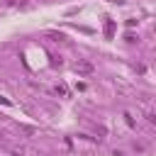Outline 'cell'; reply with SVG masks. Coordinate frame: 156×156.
Wrapping results in <instances>:
<instances>
[{
    "mask_svg": "<svg viewBox=\"0 0 156 156\" xmlns=\"http://www.w3.org/2000/svg\"><path fill=\"white\" fill-rule=\"evenodd\" d=\"M73 68H76V73H78V76H90V73L95 71V66H93L90 61H85V58H78Z\"/></svg>",
    "mask_w": 156,
    "mask_h": 156,
    "instance_id": "cell-1",
    "label": "cell"
},
{
    "mask_svg": "<svg viewBox=\"0 0 156 156\" xmlns=\"http://www.w3.org/2000/svg\"><path fill=\"white\" fill-rule=\"evenodd\" d=\"M5 149H7L12 156H24V154H27V146H12V144H7Z\"/></svg>",
    "mask_w": 156,
    "mask_h": 156,
    "instance_id": "cell-2",
    "label": "cell"
},
{
    "mask_svg": "<svg viewBox=\"0 0 156 156\" xmlns=\"http://www.w3.org/2000/svg\"><path fill=\"white\" fill-rule=\"evenodd\" d=\"M105 34H107V37H112V34H115V22H112V20H107V22H105Z\"/></svg>",
    "mask_w": 156,
    "mask_h": 156,
    "instance_id": "cell-3",
    "label": "cell"
},
{
    "mask_svg": "<svg viewBox=\"0 0 156 156\" xmlns=\"http://www.w3.org/2000/svg\"><path fill=\"white\" fill-rule=\"evenodd\" d=\"M20 132H22V134H29V136L37 134V129H34V127H27V124H20Z\"/></svg>",
    "mask_w": 156,
    "mask_h": 156,
    "instance_id": "cell-4",
    "label": "cell"
},
{
    "mask_svg": "<svg viewBox=\"0 0 156 156\" xmlns=\"http://www.w3.org/2000/svg\"><path fill=\"white\" fill-rule=\"evenodd\" d=\"M0 144H5V146L10 144V134H7L5 129H0Z\"/></svg>",
    "mask_w": 156,
    "mask_h": 156,
    "instance_id": "cell-5",
    "label": "cell"
},
{
    "mask_svg": "<svg viewBox=\"0 0 156 156\" xmlns=\"http://www.w3.org/2000/svg\"><path fill=\"white\" fill-rule=\"evenodd\" d=\"M54 93H58V95H66L68 90H66V85H56V88H54Z\"/></svg>",
    "mask_w": 156,
    "mask_h": 156,
    "instance_id": "cell-6",
    "label": "cell"
},
{
    "mask_svg": "<svg viewBox=\"0 0 156 156\" xmlns=\"http://www.w3.org/2000/svg\"><path fill=\"white\" fill-rule=\"evenodd\" d=\"M0 5H15V0H0Z\"/></svg>",
    "mask_w": 156,
    "mask_h": 156,
    "instance_id": "cell-7",
    "label": "cell"
}]
</instances>
